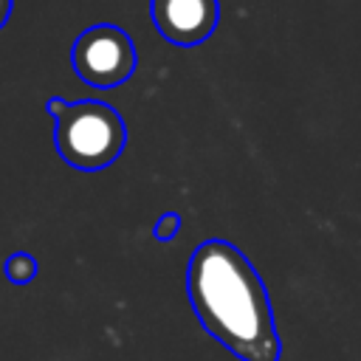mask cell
<instances>
[{
  "mask_svg": "<svg viewBox=\"0 0 361 361\" xmlns=\"http://www.w3.org/2000/svg\"><path fill=\"white\" fill-rule=\"evenodd\" d=\"M45 107H48V113H51V116H54V118H56V116H59V113H62V110H65V107H68V102H65V99H62V96H51V99H48V104H45Z\"/></svg>",
  "mask_w": 361,
  "mask_h": 361,
  "instance_id": "7",
  "label": "cell"
},
{
  "mask_svg": "<svg viewBox=\"0 0 361 361\" xmlns=\"http://www.w3.org/2000/svg\"><path fill=\"white\" fill-rule=\"evenodd\" d=\"M71 65L85 85L110 90L135 73L138 51L121 25L99 23L76 37L71 48Z\"/></svg>",
  "mask_w": 361,
  "mask_h": 361,
  "instance_id": "3",
  "label": "cell"
},
{
  "mask_svg": "<svg viewBox=\"0 0 361 361\" xmlns=\"http://www.w3.org/2000/svg\"><path fill=\"white\" fill-rule=\"evenodd\" d=\"M11 8H14V0H0V28L8 23V17H11Z\"/></svg>",
  "mask_w": 361,
  "mask_h": 361,
  "instance_id": "8",
  "label": "cell"
},
{
  "mask_svg": "<svg viewBox=\"0 0 361 361\" xmlns=\"http://www.w3.org/2000/svg\"><path fill=\"white\" fill-rule=\"evenodd\" d=\"M54 121L56 152L68 166L79 172H99L124 152L127 127L121 113L107 102H68V107Z\"/></svg>",
  "mask_w": 361,
  "mask_h": 361,
  "instance_id": "2",
  "label": "cell"
},
{
  "mask_svg": "<svg viewBox=\"0 0 361 361\" xmlns=\"http://www.w3.org/2000/svg\"><path fill=\"white\" fill-rule=\"evenodd\" d=\"M178 231H180V214H175V212L161 214V217H158V223L152 226V237H155V240H161V243L175 240V237H178Z\"/></svg>",
  "mask_w": 361,
  "mask_h": 361,
  "instance_id": "6",
  "label": "cell"
},
{
  "mask_svg": "<svg viewBox=\"0 0 361 361\" xmlns=\"http://www.w3.org/2000/svg\"><path fill=\"white\" fill-rule=\"evenodd\" d=\"M3 271H6V279H8L11 285H28V282L37 276V259H34L28 251H14V254L6 259Z\"/></svg>",
  "mask_w": 361,
  "mask_h": 361,
  "instance_id": "5",
  "label": "cell"
},
{
  "mask_svg": "<svg viewBox=\"0 0 361 361\" xmlns=\"http://www.w3.org/2000/svg\"><path fill=\"white\" fill-rule=\"evenodd\" d=\"M158 34L180 48L206 42L220 23V0H149Z\"/></svg>",
  "mask_w": 361,
  "mask_h": 361,
  "instance_id": "4",
  "label": "cell"
},
{
  "mask_svg": "<svg viewBox=\"0 0 361 361\" xmlns=\"http://www.w3.org/2000/svg\"><path fill=\"white\" fill-rule=\"evenodd\" d=\"M186 293L200 327L240 361H282L271 296L251 259L228 240L195 245Z\"/></svg>",
  "mask_w": 361,
  "mask_h": 361,
  "instance_id": "1",
  "label": "cell"
}]
</instances>
